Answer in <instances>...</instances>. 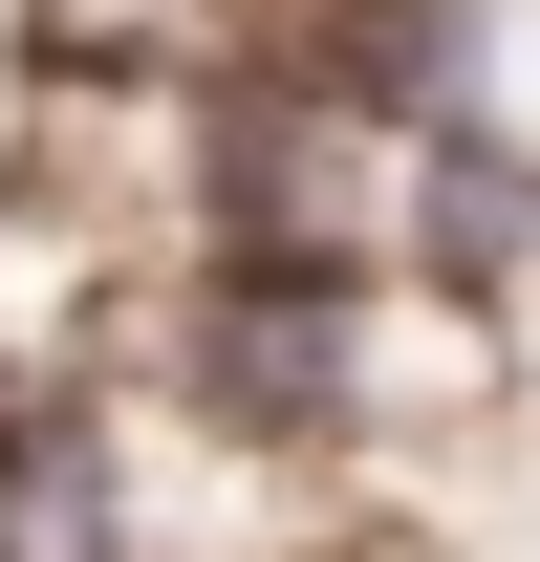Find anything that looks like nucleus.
Masks as SVG:
<instances>
[{
  "label": "nucleus",
  "mask_w": 540,
  "mask_h": 562,
  "mask_svg": "<svg viewBox=\"0 0 540 562\" xmlns=\"http://www.w3.org/2000/svg\"><path fill=\"white\" fill-rule=\"evenodd\" d=\"M0 562H131V432H109V390H0Z\"/></svg>",
  "instance_id": "f257e3e1"
}]
</instances>
